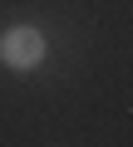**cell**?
I'll list each match as a JSON object with an SVG mask.
<instances>
[{
	"instance_id": "6da1fadb",
	"label": "cell",
	"mask_w": 133,
	"mask_h": 147,
	"mask_svg": "<svg viewBox=\"0 0 133 147\" xmlns=\"http://www.w3.org/2000/svg\"><path fill=\"white\" fill-rule=\"evenodd\" d=\"M44 54H49V44H44V34L35 25H10L0 34V64L10 74H35L44 64Z\"/></svg>"
}]
</instances>
